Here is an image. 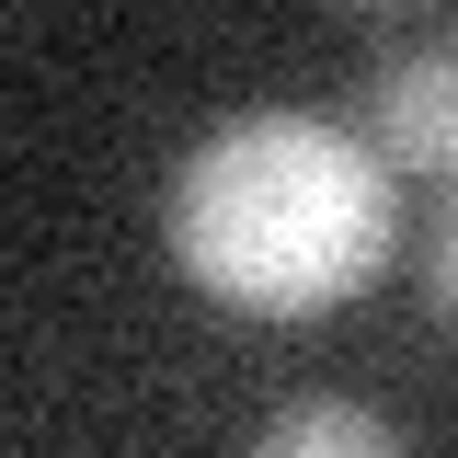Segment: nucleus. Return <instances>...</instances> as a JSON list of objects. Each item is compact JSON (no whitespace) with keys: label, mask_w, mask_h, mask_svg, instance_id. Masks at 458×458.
<instances>
[{"label":"nucleus","mask_w":458,"mask_h":458,"mask_svg":"<svg viewBox=\"0 0 458 458\" xmlns=\"http://www.w3.org/2000/svg\"><path fill=\"white\" fill-rule=\"evenodd\" d=\"M390 241H401V183L333 114H286V104L229 114L172 172V264L207 298L264 310V321L344 310L390 264Z\"/></svg>","instance_id":"nucleus-1"},{"label":"nucleus","mask_w":458,"mask_h":458,"mask_svg":"<svg viewBox=\"0 0 458 458\" xmlns=\"http://www.w3.org/2000/svg\"><path fill=\"white\" fill-rule=\"evenodd\" d=\"M367 149L390 161V183H458V23H412L390 35L378 81H367Z\"/></svg>","instance_id":"nucleus-2"},{"label":"nucleus","mask_w":458,"mask_h":458,"mask_svg":"<svg viewBox=\"0 0 458 458\" xmlns=\"http://www.w3.org/2000/svg\"><path fill=\"white\" fill-rule=\"evenodd\" d=\"M252 458H401V436L367 412V401H333V390H310V401H286L276 424L252 436Z\"/></svg>","instance_id":"nucleus-3"},{"label":"nucleus","mask_w":458,"mask_h":458,"mask_svg":"<svg viewBox=\"0 0 458 458\" xmlns=\"http://www.w3.org/2000/svg\"><path fill=\"white\" fill-rule=\"evenodd\" d=\"M424 298L458 321V195L436 207V229H424Z\"/></svg>","instance_id":"nucleus-4"}]
</instances>
